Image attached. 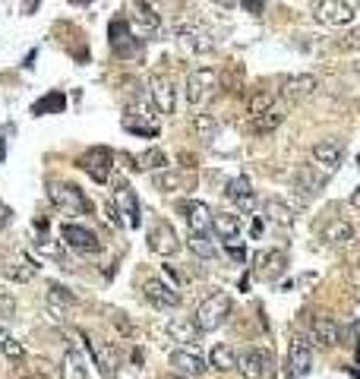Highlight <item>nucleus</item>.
<instances>
[{
    "label": "nucleus",
    "mask_w": 360,
    "mask_h": 379,
    "mask_svg": "<svg viewBox=\"0 0 360 379\" xmlns=\"http://www.w3.org/2000/svg\"><path fill=\"white\" fill-rule=\"evenodd\" d=\"M76 165L89 174L95 184H108V177H111V171H114V152L105 149V145H92Z\"/></svg>",
    "instance_id": "obj_6"
},
{
    "label": "nucleus",
    "mask_w": 360,
    "mask_h": 379,
    "mask_svg": "<svg viewBox=\"0 0 360 379\" xmlns=\"http://www.w3.org/2000/svg\"><path fill=\"white\" fill-rule=\"evenodd\" d=\"M193 130L200 133V140H212V136H215V130H218V123H215L212 114H196V118H193Z\"/></svg>",
    "instance_id": "obj_39"
},
{
    "label": "nucleus",
    "mask_w": 360,
    "mask_h": 379,
    "mask_svg": "<svg viewBox=\"0 0 360 379\" xmlns=\"http://www.w3.org/2000/svg\"><path fill=\"white\" fill-rule=\"evenodd\" d=\"M108 41H111V51L117 57H133L139 51V38L130 32V23L123 16L111 19V26H108Z\"/></svg>",
    "instance_id": "obj_10"
},
{
    "label": "nucleus",
    "mask_w": 360,
    "mask_h": 379,
    "mask_svg": "<svg viewBox=\"0 0 360 379\" xmlns=\"http://www.w3.org/2000/svg\"><path fill=\"white\" fill-rule=\"evenodd\" d=\"M187 244H190V250H193L200 259H215L218 256V240L212 237V234H193V231H190Z\"/></svg>",
    "instance_id": "obj_35"
},
{
    "label": "nucleus",
    "mask_w": 360,
    "mask_h": 379,
    "mask_svg": "<svg viewBox=\"0 0 360 379\" xmlns=\"http://www.w3.org/2000/svg\"><path fill=\"white\" fill-rule=\"evenodd\" d=\"M152 184L161 193H178V190L187 187V177H183L180 171H171V167H165V171H155L152 174Z\"/></svg>",
    "instance_id": "obj_33"
},
{
    "label": "nucleus",
    "mask_w": 360,
    "mask_h": 379,
    "mask_svg": "<svg viewBox=\"0 0 360 379\" xmlns=\"http://www.w3.org/2000/svg\"><path fill=\"white\" fill-rule=\"evenodd\" d=\"M322 240H326L329 246H348L351 240H354V228H351V222H344V218H335V222H329L326 228H322Z\"/></svg>",
    "instance_id": "obj_26"
},
{
    "label": "nucleus",
    "mask_w": 360,
    "mask_h": 379,
    "mask_svg": "<svg viewBox=\"0 0 360 379\" xmlns=\"http://www.w3.org/2000/svg\"><path fill=\"white\" fill-rule=\"evenodd\" d=\"M326 180H329V174H319L316 165H297L294 167L291 190H294V196H297V206H307L313 196H319L322 187H326Z\"/></svg>",
    "instance_id": "obj_3"
},
{
    "label": "nucleus",
    "mask_w": 360,
    "mask_h": 379,
    "mask_svg": "<svg viewBox=\"0 0 360 379\" xmlns=\"http://www.w3.org/2000/svg\"><path fill=\"white\" fill-rule=\"evenodd\" d=\"M133 19L139 23V28H143V35H155L161 28V16L145 0H133Z\"/></svg>",
    "instance_id": "obj_29"
},
{
    "label": "nucleus",
    "mask_w": 360,
    "mask_h": 379,
    "mask_svg": "<svg viewBox=\"0 0 360 379\" xmlns=\"http://www.w3.org/2000/svg\"><path fill=\"white\" fill-rule=\"evenodd\" d=\"M61 237H63V244H67L70 250H76V253H98L101 250L98 234H95L92 228H83V224H73V222L63 224Z\"/></svg>",
    "instance_id": "obj_16"
},
{
    "label": "nucleus",
    "mask_w": 360,
    "mask_h": 379,
    "mask_svg": "<svg viewBox=\"0 0 360 379\" xmlns=\"http://www.w3.org/2000/svg\"><path fill=\"white\" fill-rule=\"evenodd\" d=\"M35 6H38V0H26V13H32Z\"/></svg>",
    "instance_id": "obj_52"
},
{
    "label": "nucleus",
    "mask_w": 360,
    "mask_h": 379,
    "mask_svg": "<svg viewBox=\"0 0 360 379\" xmlns=\"http://www.w3.org/2000/svg\"><path fill=\"white\" fill-rule=\"evenodd\" d=\"M269 379H275V376H269Z\"/></svg>",
    "instance_id": "obj_56"
},
{
    "label": "nucleus",
    "mask_w": 360,
    "mask_h": 379,
    "mask_svg": "<svg viewBox=\"0 0 360 379\" xmlns=\"http://www.w3.org/2000/svg\"><path fill=\"white\" fill-rule=\"evenodd\" d=\"M354 70H357V73H360V61H357V63H354Z\"/></svg>",
    "instance_id": "obj_54"
},
{
    "label": "nucleus",
    "mask_w": 360,
    "mask_h": 379,
    "mask_svg": "<svg viewBox=\"0 0 360 379\" xmlns=\"http://www.w3.org/2000/svg\"><path fill=\"white\" fill-rule=\"evenodd\" d=\"M168 335H171L180 348H196L202 338L200 326H196L193 319H171V323H168Z\"/></svg>",
    "instance_id": "obj_21"
},
{
    "label": "nucleus",
    "mask_w": 360,
    "mask_h": 379,
    "mask_svg": "<svg viewBox=\"0 0 360 379\" xmlns=\"http://www.w3.org/2000/svg\"><path fill=\"white\" fill-rule=\"evenodd\" d=\"M227 316H231V297L227 294H209L205 301L196 307V316H193V323L200 326V332H215V329H222V326L227 323Z\"/></svg>",
    "instance_id": "obj_2"
},
{
    "label": "nucleus",
    "mask_w": 360,
    "mask_h": 379,
    "mask_svg": "<svg viewBox=\"0 0 360 379\" xmlns=\"http://www.w3.org/2000/svg\"><path fill=\"white\" fill-rule=\"evenodd\" d=\"M341 158H344V145L338 140H322V142L313 145V165L322 167L326 174H335L338 165H341Z\"/></svg>",
    "instance_id": "obj_18"
},
{
    "label": "nucleus",
    "mask_w": 360,
    "mask_h": 379,
    "mask_svg": "<svg viewBox=\"0 0 360 379\" xmlns=\"http://www.w3.org/2000/svg\"><path fill=\"white\" fill-rule=\"evenodd\" d=\"M35 246H38L41 253H48V256H61V246H57V244H51L48 237H45V240H35Z\"/></svg>",
    "instance_id": "obj_45"
},
{
    "label": "nucleus",
    "mask_w": 360,
    "mask_h": 379,
    "mask_svg": "<svg viewBox=\"0 0 360 379\" xmlns=\"http://www.w3.org/2000/svg\"><path fill=\"white\" fill-rule=\"evenodd\" d=\"M136 167H139V171H152V174L165 171V167H168V155L161 149H145L143 155H136Z\"/></svg>",
    "instance_id": "obj_36"
},
{
    "label": "nucleus",
    "mask_w": 360,
    "mask_h": 379,
    "mask_svg": "<svg viewBox=\"0 0 360 379\" xmlns=\"http://www.w3.org/2000/svg\"><path fill=\"white\" fill-rule=\"evenodd\" d=\"M313 345L316 348H322V351H329V348H335L338 345V326H335V319H329V316H316L313 319Z\"/></svg>",
    "instance_id": "obj_24"
},
{
    "label": "nucleus",
    "mask_w": 360,
    "mask_h": 379,
    "mask_svg": "<svg viewBox=\"0 0 360 379\" xmlns=\"http://www.w3.org/2000/svg\"><path fill=\"white\" fill-rule=\"evenodd\" d=\"M73 4H92V0H73Z\"/></svg>",
    "instance_id": "obj_53"
},
{
    "label": "nucleus",
    "mask_w": 360,
    "mask_h": 379,
    "mask_svg": "<svg viewBox=\"0 0 360 379\" xmlns=\"http://www.w3.org/2000/svg\"><path fill=\"white\" fill-rule=\"evenodd\" d=\"M61 376H63V379H89V367H86V357L79 354V348H76V345H67V351H63Z\"/></svg>",
    "instance_id": "obj_25"
},
{
    "label": "nucleus",
    "mask_w": 360,
    "mask_h": 379,
    "mask_svg": "<svg viewBox=\"0 0 360 379\" xmlns=\"http://www.w3.org/2000/svg\"><path fill=\"white\" fill-rule=\"evenodd\" d=\"M215 4H218V6H222V10H231V6H234V4H237V0H215Z\"/></svg>",
    "instance_id": "obj_50"
},
{
    "label": "nucleus",
    "mask_w": 360,
    "mask_h": 379,
    "mask_svg": "<svg viewBox=\"0 0 360 379\" xmlns=\"http://www.w3.org/2000/svg\"><path fill=\"white\" fill-rule=\"evenodd\" d=\"M117 184H120V193H117V206H123L120 212H127V224L130 228H139V202H136V193L127 187V180L117 177Z\"/></svg>",
    "instance_id": "obj_30"
},
{
    "label": "nucleus",
    "mask_w": 360,
    "mask_h": 379,
    "mask_svg": "<svg viewBox=\"0 0 360 379\" xmlns=\"http://www.w3.org/2000/svg\"><path fill=\"white\" fill-rule=\"evenodd\" d=\"M237 209L244 215H253L256 212V193H250V196H244V199H237Z\"/></svg>",
    "instance_id": "obj_44"
},
{
    "label": "nucleus",
    "mask_w": 360,
    "mask_h": 379,
    "mask_svg": "<svg viewBox=\"0 0 360 379\" xmlns=\"http://www.w3.org/2000/svg\"><path fill=\"white\" fill-rule=\"evenodd\" d=\"M215 79H218V73L212 67H200V70L190 73L187 76V101L190 105H202V101L209 98V92L215 89Z\"/></svg>",
    "instance_id": "obj_15"
},
{
    "label": "nucleus",
    "mask_w": 360,
    "mask_h": 379,
    "mask_svg": "<svg viewBox=\"0 0 360 379\" xmlns=\"http://www.w3.org/2000/svg\"><path fill=\"white\" fill-rule=\"evenodd\" d=\"M275 89H256L253 95H250V101H247V114L250 118H262V114H269L272 108H278L275 105Z\"/></svg>",
    "instance_id": "obj_31"
},
{
    "label": "nucleus",
    "mask_w": 360,
    "mask_h": 379,
    "mask_svg": "<svg viewBox=\"0 0 360 379\" xmlns=\"http://www.w3.org/2000/svg\"><path fill=\"white\" fill-rule=\"evenodd\" d=\"M215 231L222 244H240L244 240V224H240V215H234V212H218Z\"/></svg>",
    "instance_id": "obj_23"
},
{
    "label": "nucleus",
    "mask_w": 360,
    "mask_h": 379,
    "mask_svg": "<svg viewBox=\"0 0 360 379\" xmlns=\"http://www.w3.org/2000/svg\"><path fill=\"white\" fill-rule=\"evenodd\" d=\"M240 4H244V10L253 13V16H262V13H266V0H240Z\"/></svg>",
    "instance_id": "obj_43"
},
{
    "label": "nucleus",
    "mask_w": 360,
    "mask_h": 379,
    "mask_svg": "<svg viewBox=\"0 0 360 379\" xmlns=\"http://www.w3.org/2000/svg\"><path fill=\"white\" fill-rule=\"evenodd\" d=\"M357 167H360V158H357Z\"/></svg>",
    "instance_id": "obj_55"
},
{
    "label": "nucleus",
    "mask_w": 360,
    "mask_h": 379,
    "mask_svg": "<svg viewBox=\"0 0 360 379\" xmlns=\"http://www.w3.org/2000/svg\"><path fill=\"white\" fill-rule=\"evenodd\" d=\"M262 212H266V218L272 224H278V228H294V222H297V215H294V209L288 206L284 199H278V196H269L266 202H262Z\"/></svg>",
    "instance_id": "obj_22"
},
{
    "label": "nucleus",
    "mask_w": 360,
    "mask_h": 379,
    "mask_svg": "<svg viewBox=\"0 0 360 379\" xmlns=\"http://www.w3.org/2000/svg\"><path fill=\"white\" fill-rule=\"evenodd\" d=\"M0 351L10 357V360H23V357H26V348L19 345L13 335H0Z\"/></svg>",
    "instance_id": "obj_40"
},
{
    "label": "nucleus",
    "mask_w": 360,
    "mask_h": 379,
    "mask_svg": "<svg viewBox=\"0 0 360 379\" xmlns=\"http://www.w3.org/2000/svg\"><path fill=\"white\" fill-rule=\"evenodd\" d=\"M149 246L161 256H174L180 250V240H178V231L171 228L168 222H155L149 228Z\"/></svg>",
    "instance_id": "obj_17"
},
{
    "label": "nucleus",
    "mask_w": 360,
    "mask_h": 379,
    "mask_svg": "<svg viewBox=\"0 0 360 379\" xmlns=\"http://www.w3.org/2000/svg\"><path fill=\"white\" fill-rule=\"evenodd\" d=\"M143 294H145V301H149L155 310H178L180 307L178 288H174V284H168L165 279H145Z\"/></svg>",
    "instance_id": "obj_9"
},
{
    "label": "nucleus",
    "mask_w": 360,
    "mask_h": 379,
    "mask_svg": "<svg viewBox=\"0 0 360 379\" xmlns=\"http://www.w3.org/2000/svg\"><path fill=\"white\" fill-rule=\"evenodd\" d=\"M4 162H6V140L0 136V165H4Z\"/></svg>",
    "instance_id": "obj_49"
},
{
    "label": "nucleus",
    "mask_w": 360,
    "mask_h": 379,
    "mask_svg": "<svg viewBox=\"0 0 360 379\" xmlns=\"http://www.w3.org/2000/svg\"><path fill=\"white\" fill-rule=\"evenodd\" d=\"M35 272H38V266H35L32 259H19L6 269V279L10 281H29V279H35Z\"/></svg>",
    "instance_id": "obj_37"
},
{
    "label": "nucleus",
    "mask_w": 360,
    "mask_h": 379,
    "mask_svg": "<svg viewBox=\"0 0 360 379\" xmlns=\"http://www.w3.org/2000/svg\"><path fill=\"white\" fill-rule=\"evenodd\" d=\"M357 266H360V262H357Z\"/></svg>",
    "instance_id": "obj_57"
},
{
    "label": "nucleus",
    "mask_w": 360,
    "mask_h": 379,
    "mask_svg": "<svg viewBox=\"0 0 360 379\" xmlns=\"http://www.w3.org/2000/svg\"><path fill=\"white\" fill-rule=\"evenodd\" d=\"M180 212H183V218H187V224H190L193 234H212V228H215V215H212V209L205 206V202L187 199V202H180Z\"/></svg>",
    "instance_id": "obj_14"
},
{
    "label": "nucleus",
    "mask_w": 360,
    "mask_h": 379,
    "mask_svg": "<svg viewBox=\"0 0 360 379\" xmlns=\"http://www.w3.org/2000/svg\"><path fill=\"white\" fill-rule=\"evenodd\" d=\"M225 250H227V256H231L234 262H244V256H247L244 240H240V244H225Z\"/></svg>",
    "instance_id": "obj_42"
},
{
    "label": "nucleus",
    "mask_w": 360,
    "mask_h": 379,
    "mask_svg": "<svg viewBox=\"0 0 360 379\" xmlns=\"http://www.w3.org/2000/svg\"><path fill=\"white\" fill-rule=\"evenodd\" d=\"M178 35H180V45L187 51H193V54H209V51H215V38H212V32L202 26H180Z\"/></svg>",
    "instance_id": "obj_19"
},
{
    "label": "nucleus",
    "mask_w": 360,
    "mask_h": 379,
    "mask_svg": "<svg viewBox=\"0 0 360 379\" xmlns=\"http://www.w3.org/2000/svg\"><path fill=\"white\" fill-rule=\"evenodd\" d=\"M63 111H67V95L63 92H48L45 98H38L32 105L35 118H41V114H63Z\"/></svg>",
    "instance_id": "obj_34"
},
{
    "label": "nucleus",
    "mask_w": 360,
    "mask_h": 379,
    "mask_svg": "<svg viewBox=\"0 0 360 379\" xmlns=\"http://www.w3.org/2000/svg\"><path fill=\"white\" fill-rule=\"evenodd\" d=\"M237 360H240V357L234 354V348L231 345H222V341H218V345L212 348V354H209V367H215L218 373L237 370Z\"/></svg>",
    "instance_id": "obj_32"
},
{
    "label": "nucleus",
    "mask_w": 360,
    "mask_h": 379,
    "mask_svg": "<svg viewBox=\"0 0 360 379\" xmlns=\"http://www.w3.org/2000/svg\"><path fill=\"white\" fill-rule=\"evenodd\" d=\"M313 19L319 26H348L354 19V6L348 0H319L313 6Z\"/></svg>",
    "instance_id": "obj_8"
},
{
    "label": "nucleus",
    "mask_w": 360,
    "mask_h": 379,
    "mask_svg": "<svg viewBox=\"0 0 360 379\" xmlns=\"http://www.w3.org/2000/svg\"><path fill=\"white\" fill-rule=\"evenodd\" d=\"M45 310L54 323H67L73 316V310H76V297H73L67 288H61V284H51L48 297H45Z\"/></svg>",
    "instance_id": "obj_13"
},
{
    "label": "nucleus",
    "mask_w": 360,
    "mask_h": 379,
    "mask_svg": "<svg viewBox=\"0 0 360 379\" xmlns=\"http://www.w3.org/2000/svg\"><path fill=\"white\" fill-rule=\"evenodd\" d=\"M259 234H262V222L256 218V222H253V237H259Z\"/></svg>",
    "instance_id": "obj_51"
},
{
    "label": "nucleus",
    "mask_w": 360,
    "mask_h": 379,
    "mask_svg": "<svg viewBox=\"0 0 360 379\" xmlns=\"http://www.w3.org/2000/svg\"><path fill=\"white\" fill-rule=\"evenodd\" d=\"M348 202H351V206H354V209H360V187L354 190V193H351V199H348Z\"/></svg>",
    "instance_id": "obj_48"
},
{
    "label": "nucleus",
    "mask_w": 360,
    "mask_h": 379,
    "mask_svg": "<svg viewBox=\"0 0 360 379\" xmlns=\"http://www.w3.org/2000/svg\"><path fill=\"white\" fill-rule=\"evenodd\" d=\"M288 272V253L284 250H259L256 253V259H253V275L259 281H266V284H272V281H278L282 275Z\"/></svg>",
    "instance_id": "obj_5"
},
{
    "label": "nucleus",
    "mask_w": 360,
    "mask_h": 379,
    "mask_svg": "<svg viewBox=\"0 0 360 379\" xmlns=\"http://www.w3.org/2000/svg\"><path fill=\"white\" fill-rule=\"evenodd\" d=\"M284 118H288V114H284V108H272L269 114H262V118H253V120H250V133H253V136H269V133H275V130L284 123Z\"/></svg>",
    "instance_id": "obj_28"
},
{
    "label": "nucleus",
    "mask_w": 360,
    "mask_h": 379,
    "mask_svg": "<svg viewBox=\"0 0 360 379\" xmlns=\"http://www.w3.org/2000/svg\"><path fill=\"white\" fill-rule=\"evenodd\" d=\"M48 199L70 218L92 212V202L83 196V190H79L76 184H67V180H51V184H48Z\"/></svg>",
    "instance_id": "obj_1"
},
{
    "label": "nucleus",
    "mask_w": 360,
    "mask_h": 379,
    "mask_svg": "<svg viewBox=\"0 0 360 379\" xmlns=\"http://www.w3.org/2000/svg\"><path fill=\"white\" fill-rule=\"evenodd\" d=\"M291 379H304L313 370V341L307 335H294L288 345V360H284Z\"/></svg>",
    "instance_id": "obj_4"
},
{
    "label": "nucleus",
    "mask_w": 360,
    "mask_h": 379,
    "mask_svg": "<svg viewBox=\"0 0 360 379\" xmlns=\"http://www.w3.org/2000/svg\"><path fill=\"white\" fill-rule=\"evenodd\" d=\"M237 370L247 379H269L272 370H275V354L269 348H250V351L240 354Z\"/></svg>",
    "instance_id": "obj_7"
},
{
    "label": "nucleus",
    "mask_w": 360,
    "mask_h": 379,
    "mask_svg": "<svg viewBox=\"0 0 360 379\" xmlns=\"http://www.w3.org/2000/svg\"><path fill=\"white\" fill-rule=\"evenodd\" d=\"M16 316V301H13V294H0V319H13Z\"/></svg>",
    "instance_id": "obj_41"
},
{
    "label": "nucleus",
    "mask_w": 360,
    "mask_h": 379,
    "mask_svg": "<svg viewBox=\"0 0 360 379\" xmlns=\"http://www.w3.org/2000/svg\"><path fill=\"white\" fill-rule=\"evenodd\" d=\"M316 89H319V79H316L313 73H297V76H288L282 83V95L288 101H300V98H307V95H313Z\"/></svg>",
    "instance_id": "obj_20"
},
{
    "label": "nucleus",
    "mask_w": 360,
    "mask_h": 379,
    "mask_svg": "<svg viewBox=\"0 0 360 379\" xmlns=\"http://www.w3.org/2000/svg\"><path fill=\"white\" fill-rule=\"evenodd\" d=\"M149 98L158 114H174V108H178V89H174V83L168 76H161V73H155V76L149 79Z\"/></svg>",
    "instance_id": "obj_11"
},
{
    "label": "nucleus",
    "mask_w": 360,
    "mask_h": 379,
    "mask_svg": "<svg viewBox=\"0 0 360 379\" xmlns=\"http://www.w3.org/2000/svg\"><path fill=\"white\" fill-rule=\"evenodd\" d=\"M171 367H174V373H180V376L200 379L205 370H209V360H205L196 348H178V351H171Z\"/></svg>",
    "instance_id": "obj_12"
},
{
    "label": "nucleus",
    "mask_w": 360,
    "mask_h": 379,
    "mask_svg": "<svg viewBox=\"0 0 360 379\" xmlns=\"http://www.w3.org/2000/svg\"><path fill=\"white\" fill-rule=\"evenodd\" d=\"M10 206H4V202H0V231H4L6 228V224H10Z\"/></svg>",
    "instance_id": "obj_47"
},
{
    "label": "nucleus",
    "mask_w": 360,
    "mask_h": 379,
    "mask_svg": "<svg viewBox=\"0 0 360 379\" xmlns=\"http://www.w3.org/2000/svg\"><path fill=\"white\" fill-rule=\"evenodd\" d=\"M123 212H120V206H114V202H111V206H108V218H111V222L117 224V228H120V224H123V218H120Z\"/></svg>",
    "instance_id": "obj_46"
},
{
    "label": "nucleus",
    "mask_w": 360,
    "mask_h": 379,
    "mask_svg": "<svg viewBox=\"0 0 360 379\" xmlns=\"http://www.w3.org/2000/svg\"><path fill=\"white\" fill-rule=\"evenodd\" d=\"M89 348H92V357H95V363H98L101 376L114 379V373H117V348L108 345V341H98V345L89 341Z\"/></svg>",
    "instance_id": "obj_27"
},
{
    "label": "nucleus",
    "mask_w": 360,
    "mask_h": 379,
    "mask_svg": "<svg viewBox=\"0 0 360 379\" xmlns=\"http://www.w3.org/2000/svg\"><path fill=\"white\" fill-rule=\"evenodd\" d=\"M227 199L231 202H237V199H244V196L253 193V187H250V177H234V180H227Z\"/></svg>",
    "instance_id": "obj_38"
}]
</instances>
